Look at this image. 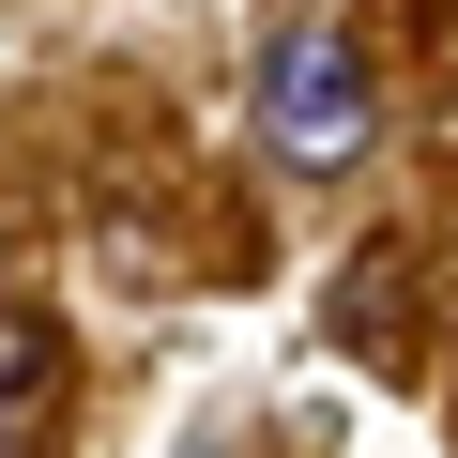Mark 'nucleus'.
Instances as JSON below:
<instances>
[{"instance_id":"1","label":"nucleus","mask_w":458,"mask_h":458,"mask_svg":"<svg viewBox=\"0 0 458 458\" xmlns=\"http://www.w3.org/2000/svg\"><path fill=\"white\" fill-rule=\"evenodd\" d=\"M260 138H276L291 168H352V153L382 138V92H367V47H352L336 16H291V31L260 47Z\"/></svg>"},{"instance_id":"2","label":"nucleus","mask_w":458,"mask_h":458,"mask_svg":"<svg viewBox=\"0 0 458 458\" xmlns=\"http://www.w3.org/2000/svg\"><path fill=\"white\" fill-rule=\"evenodd\" d=\"M47 382H62V336H47V321H0V428H16Z\"/></svg>"}]
</instances>
